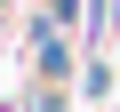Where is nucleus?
Here are the masks:
<instances>
[{"instance_id":"obj_1","label":"nucleus","mask_w":120,"mask_h":112,"mask_svg":"<svg viewBox=\"0 0 120 112\" xmlns=\"http://www.w3.org/2000/svg\"><path fill=\"white\" fill-rule=\"evenodd\" d=\"M48 16H56V24H64V16H80V0H48Z\"/></svg>"}]
</instances>
